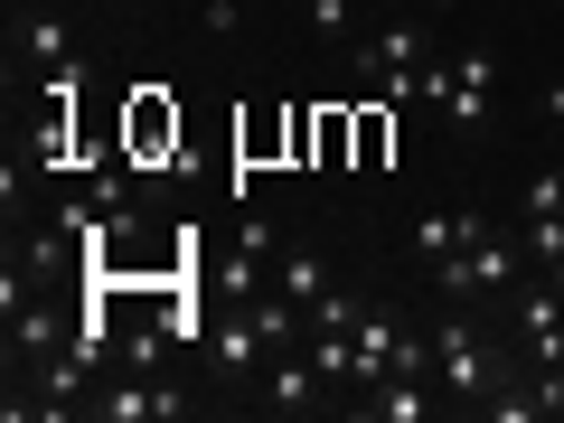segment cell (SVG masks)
<instances>
[{"label": "cell", "mask_w": 564, "mask_h": 423, "mask_svg": "<svg viewBox=\"0 0 564 423\" xmlns=\"http://www.w3.org/2000/svg\"><path fill=\"white\" fill-rule=\"evenodd\" d=\"M470 236H489L480 207H423V217L404 226V254H414V263H443V254H462Z\"/></svg>", "instance_id": "6"}, {"label": "cell", "mask_w": 564, "mask_h": 423, "mask_svg": "<svg viewBox=\"0 0 564 423\" xmlns=\"http://www.w3.org/2000/svg\"><path fill=\"white\" fill-rule=\"evenodd\" d=\"M273 292H282L292 311H321L339 282H329V263H321V254H273Z\"/></svg>", "instance_id": "10"}, {"label": "cell", "mask_w": 564, "mask_h": 423, "mask_svg": "<svg viewBox=\"0 0 564 423\" xmlns=\"http://www.w3.org/2000/svg\"><path fill=\"white\" fill-rule=\"evenodd\" d=\"M122 161L132 170H170V180H188V122L180 104L161 95V85H132V104H122Z\"/></svg>", "instance_id": "2"}, {"label": "cell", "mask_w": 564, "mask_h": 423, "mask_svg": "<svg viewBox=\"0 0 564 423\" xmlns=\"http://www.w3.org/2000/svg\"><path fill=\"white\" fill-rule=\"evenodd\" d=\"M386 10H404V20H433V10H452V0H386Z\"/></svg>", "instance_id": "17"}, {"label": "cell", "mask_w": 564, "mask_h": 423, "mask_svg": "<svg viewBox=\"0 0 564 423\" xmlns=\"http://www.w3.org/2000/svg\"><path fill=\"white\" fill-rule=\"evenodd\" d=\"M545 122H555V132H564V85H545Z\"/></svg>", "instance_id": "18"}, {"label": "cell", "mask_w": 564, "mask_h": 423, "mask_svg": "<svg viewBox=\"0 0 564 423\" xmlns=\"http://www.w3.org/2000/svg\"><path fill=\"white\" fill-rule=\"evenodd\" d=\"M348 66L367 76V95H386V104L404 113V104H423L433 39H423V20H404V10H395V29H386V39H358V47H348Z\"/></svg>", "instance_id": "1"}, {"label": "cell", "mask_w": 564, "mask_h": 423, "mask_svg": "<svg viewBox=\"0 0 564 423\" xmlns=\"http://www.w3.org/2000/svg\"><path fill=\"white\" fill-rule=\"evenodd\" d=\"M311 29H321L329 47H358V10H348V0H311Z\"/></svg>", "instance_id": "14"}, {"label": "cell", "mask_w": 564, "mask_h": 423, "mask_svg": "<svg viewBox=\"0 0 564 423\" xmlns=\"http://www.w3.org/2000/svg\"><path fill=\"white\" fill-rule=\"evenodd\" d=\"M518 236H527V254H536V263H555V254H564V217H527Z\"/></svg>", "instance_id": "15"}, {"label": "cell", "mask_w": 564, "mask_h": 423, "mask_svg": "<svg viewBox=\"0 0 564 423\" xmlns=\"http://www.w3.org/2000/svg\"><path fill=\"white\" fill-rule=\"evenodd\" d=\"M348 161H358V113H348V95H339L311 122V170H348Z\"/></svg>", "instance_id": "11"}, {"label": "cell", "mask_w": 564, "mask_h": 423, "mask_svg": "<svg viewBox=\"0 0 564 423\" xmlns=\"http://www.w3.org/2000/svg\"><path fill=\"white\" fill-rule=\"evenodd\" d=\"M489 85H499V47H462V57L423 66V104H433L452 132H480L489 122Z\"/></svg>", "instance_id": "3"}, {"label": "cell", "mask_w": 564, "mask_h": 423, "mask_svg": "<svg viewBox=\"0 0 564 423\" xmlns=\"http://www.w3.org/2000/svg\"><path fill=\"white\" fill-rule=\"evenodd\" d=\"M433 386L462 404H480L489 386H499V358H489V339L470 321H433Z\"/></svg>", "instance_id": "4"}, {"label": "cell", "mask_w": 564, "mask_h": 423, "mask_svg": "<svg viewBox=\"0 0 564 423\" xmlns=\"http://www.w3.org/2000/svg\"><path fill=\"white\" fill-rule=\"evenodd\" d=\"M508 321H518V348L536 367H564V302H555V282H545V292H518Z\"/></svg>", "instance_id": "7"}, {"label": "cell", "mask_w": 564, "mask_h": 423, "mask_svg": "<svg viewBox=\"0 0 564 423\" xmlns=\"http://www.w3.org/2000/svg\"><path fill=\"white\" fill-rule=\"evenodd\" d=\"M311 395H321V367H311V348H273V358H263V404H273V414H302Z\"/></svg>", "instance_id": "8"}, {"label": "cell", "mask_w": 564, "mask_h": 423, "mask_svg": "<svg viewBox=\"0 0 564 423\" xmlns=\"http://www.w3.org/2000/svg\"><path fill=\"white\" fill-rule=\"evenodd\" d=\"M348 113H358V161H348V170H386V151H395V104H386V95H358Z\"/></svg>", "instance_id": "12"}, {"label": "cell", "mask_w": 564, "mask_h": 423, "mask_svg": "<svg viewBox=\"0 0 564 423\" xmlns=\"http://www.w3.org/2000/svg\"><path fill=\"white\" fill-rule=\"evenodd\" d=\"M527 217H564V170H545V180H527Z\"/></svg>", "instance_id": "16"}, {"label": "cell", "mask_w": 564, "mask_h": 423, "mask_svg": "<svg viewBox=\"0 0 564 423\" xmlns=\"http://www.w3.org/2000/svg\"><path fill=\"white\" fill-rule=\"evenodd\" d=\"M433 404H443V386H433V377H386V386H367V395H358V414H377V423H423Z\"/></svg>", "instance_id": "9"}, {"label": "cell", "mask_w": 564, "mask_h": 423, "mask_svg": "<svg viewBox=\"0 0 564 423\" xmlns=\"http://www.w3.org/2000/svg\"><path fill=\"white\" fill-rule=\"evenodd\" d=\"M20 47H29V66H39V76L76 66V39H66V20H29V29H20Z\"/></svg>", "instance_id": "13"}, {"label": "cell", "mask_w": 564, "mask_h": 423, "mask_svg": "<svg viewBox=\"0 0 564 423\" xmlns=\"http://www.w3.org/2000/svg\"><path fill=\"white\" fill-rule=\"evenodd\" d=\"M188 395L161 377H132V367H113V377H95V423H180Z\"/></svg>", "instance_id": "5"}]
</instances>
